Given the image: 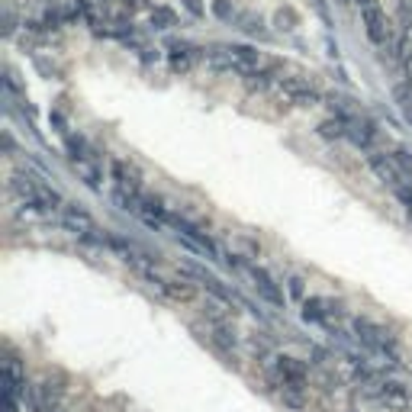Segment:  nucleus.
<instances>
[{"mask_svg": "<svg viewBox=\"0 0 412 412\" xmlns=\"http://www.w3.org/2000/svg\"><path fill=\"white\" fill-rule=\"evenodd\" d=\"M351 326H355V338L364 348H371V351H380V355H386V351L393 355L396 338H393V332H390V328L377 326L374 319H364V316H357Z\"/></svg>", "mask_w": 412, "mask_h": 412, "instance_id": "1", "label": "nucleus"}, {"mask_svg": "<svg viewBox=\"0 0 412 412\" xmlns=\"http://www.w3.org/2000/svg\"><path fill=\"white\" fill-rule=\"evenodd\" d=\"M306 367H303V361H297V357L290 355H281L274 357V384L283 386V390H293V393H303L306 390Z\"/></svg>", "mask_w": 412, "mask_h": 412, "instance_id": "2", "label": "nucleus"}, {"mask_svg": "<svg viewBox=\"0 0 412 412\" xmlns=\"http://www.w3.org/2000/svg\"><path fill=\"white\" fill-rule=\"evenodd\" d=\"M277 97H281L283 103L303 106V110H309V106H316V103L322 100V94H319L309 81H303V77H281V81H277Z\"/></svg>", "mask_w": 412, "mask_h": 412, "instance_id": "3", "label": "nucleus"}, {"mask_svg": "<svg viewBox=\"0 0 412 412\" xmlns=\"http://www.w3.org/2000/svg\"><path fill=\"white\" fill-rule=\"evenodd\" d=\"M361 19H364V32H367V39L374 42V46H380V48H386L390 42H393V26H390V19H386V13L377 3H371V7H364L361 10Z\"/></svg>", "mask_w": 412, "mask_h": 412, "instance_id": "4", "label": "nucleus"}, {"mask_svg": "<svg viewBox=\"0 0 412 412\" xmlns=\"http://www.w3.org/2000/svg\"><path fill=\"white\" fill-rule=\"evenodd\" d=\"M110 178H113V184H116V190L142 200L145 190H142V171L135 168V165H129V161H122V158H113L110 161Z\"/></svg>", "mask_w": 412, "mask_h": 412, "instance_id": "5", "label": "nucleus"}, {"mask_svg": "<svg viewBox=\"0 0 412 412\" xmlns=\"http://www.w3.org/2000/svg\"><path fill=\"white\" fill-rule=\"evenodd\" d=\"M42 187H46V184H42L36 174H29V171H17V174H10V194H13V197H19V203L26 206V209H32V206H36Z\"/></svg>", "mask_w": 412, "mask_h": 412, "instance_id": "6", "label": "nucleus"}, {"mask_svg": "<svg viewBox=\"0 0 412 412\" xmlns=\"http://www.w3.org/2000/svg\"><path fill=\"white\" fill-rule=\"evenodd\" d=\"M367 165H371V171L377 174V180H384V184H390V187H400V184H406V180H403L406 171L393 161V155L371 151V155H367Z\"/></svg>", "mask_w": 412, "mask_h": 412, "instance_id": "7", "label": "nucleus"}, {"mask_svg": "<svg viewBox=\"0 0 412 412\" xmlns=\"http://www.w3.org/2000/svg\"><path fill=\"white\" fill-rule=\"evenodd\" d=\"M377 400L386 406L390 412H403L412 406V393H409V386L403 384H396V380H380V386H377Z\"/></svg>", "mask_w": 412, "mask_h": 412, "instance_id": "8", "label": "nucleus"}, {"mask_svg": "<svg viewBox=\"0 0 412 412\" xmlns=\"http://www.w3.org/2000/svg\"><path fill=\"white\" fill-rule=\"evenodd\" d=\"M184 274H187L190 281L203 283L206 290L213 293V297H216V300H219V303H235V293L229 290V287H225V283L219 281V277H213V274H209V271H203V268H197V264H184Z\"/></svg>", "mask_w": 412, "mask_h": 412, "instance_id": "9", "label": "nucleus"}, {"mask_svg": "<svg viewBox=\"0 0 412 412\" xmlns=\"http://www.w3.org/2000/svg\"><path fill=\"white\" fill-rule=\"evenodd\" d=\"M62 225H65L68 232L81 235V238H94V232H97V223L81 206H65V209H62Z\"/></svg>", "mask_w": 412, "mask_h": 412, "instance_id": "10", "label": "nucleus"}, {"mask_svg": "<svg viewBox=\"0 0 412 412\" xmlns=\"http://www.w3.org/2000/svg\"><path fill=\"white\" fill-rule=\"evenodd\" d=\"M200 58H203V65L209 68L213 75H238L232 55H229V46H209L200 52Z\"/></svg>", "mask_w": 412, "mask_h": 412, "instance_id": "11", "label": "nucleus"}, {"mask_svg": "<svg viewBox=\"0 0 412 412\" xmlns=\"http://www.w3.org/2000/svg\"><path fill=\"white\" fill-rule=\"evenodd\" d=\"M252 281H254V290H258L261 300H268L271 306H277V309L283 306V290L277 287V281H274L264 268H252Z\"/></svg>", "mask_w": 412, "mask_h": 412, "instance_id": "12", "label": "nucleus"}, {"mask_svg": "<svg viewBox=\"0 0 412 412\" xmlns=\"http://www.w3.org/2000/svg\"><path fill=\"white\" fill-rule=\"evenodd\" d=\"M171 71H174V75H187L190 68H194V62H197L200 58V52H203V48H197V46H190V42H171Z\"/></svg>", "mask_w": 412, "mask_h": 412, "instance_id": "13", "label": "nucleus"}, {"mask_svg": "<svg viewBox=\"0 0 412 412\" xmlns=\"http://www.w3.org/2000/svg\"><path fill=\"white\" fill-rule=\"evenodd\" d=\"M139 216L145 219V225H151V229H161V223H165L171 213H168V206H165V200H161L158 194H142Z\"/></svg>", "mask_w": 412, "mask_h": 412, "instance_id": "14", "label": "nucleus"}, {"mask_svg": "<svg viewBox=\"0 0 412 412\" xmlns=\"http://www.w3.org/2000/svg\"><path fill=\"white\" fill-rule=\"evenodd\" d=\"M374 122H367V120H357V116H348V135L345 139H351V145L361 151H371V145H374Z\"/></svg>", "mask_w": 412, "mask_h": 412, "instance_id": "15", "label": "nucleus"}, {"mask_svg": "<svg viewBox=\"0 0 412 412\" xmlns=\"http://www.w3.org/2000/svg\"><path fill=\"white\" fill-rule=\"evenodd\" d=\"M332 312H341V303L322 300V297H309V300H303V319H306V322L326 326V319L332 316Z\"/></svg>", "mask_w": 412, "mask_h": 412, "instance_id": "16", "label": "nucleus"}, {"mask_svg": "<svg viewBox=\"0 0 412 412\" xmlns=\"http://www.w3.org/2000/svg\"><path fill=\"white\" fill-rule=\"evenodd\" d=\"M158 290L165 293L171 303H194L197 300V287L187 283V281H168V277H165V283H161Z\"/></svg>", "mask_w": 412, "mask_h": 412, "instance_id": "17", "label": "nucleus"}, {"mask_svg": "<svg viewBox=\"0 0 412 412\" xmlns=\"http://www.w3.org/2000/svg\"><path fill=\"white\" fill-rule=\"evenodd\" d=\"M209 338H213V345L225 355H235V332L229 322H209Z\"/></svg>", "mask_w": 412, "mask_h": 412, "instance_id": "18", "label": "nucleus"}, {"mask_svg": "<svg viewBox=\"0 0 412 412\" xmlns=\"http://www.w3.org/2000/svg\"><path fill=\"white\" fill-rule=\"evenodd\" d=\"M316 132L322 135V139H328V142L345 139V135H348V116H328V120H322L316 126Z\"/></svg>", "mask_w": 412, "mask_h": 412, "instance_id": "19", "label": "nucleus"}, {"mask_svg": "<svg viewBox=\"0 0 412 412\" xmlns=\"http://www.w3.org/2000/svg\"><path fill=\"white\" fill-rule=\"evenodd\" d=\"M393 100H396V110L403 113V120L412 126V81H403V84L393 87Z\"/></svg>", "mask_w": 412, "mask_h": 412, "instance_id": "20", "label": "nucleus"}, {"mask_svg": "<svg viewBox=\"0 0 412 412\" xmlns=\"http://www.w3.org/2000/svg\"><path fill=\"white\" fill-rule=\"evenodd\" d=\"M149 26L151 29H171L178 26V13L171 7H151L149 10Z\"/></svg>", "mask_w": 412, "mask_h": 412, "instance_id": "21", "label": "nucleus"}, {"mask_svg": "<svg viewBox=\"0 0 412 412\" xmlns=\"http://www.w3.org/2000/svg\"><path fill=\"white\" fill-rule=\"evenodd\" d=\"M238 29H242V32H248V36H254V39H264V36H268V29H264V19L254 17V13H242V17H238Z\"/></svg>", "mask_w": 412, "mask_h": 412, "instance_id": "22", "label": "nucleus"}, {"mask_svg": "<svg viewBox=\"0 0 412 412\" xmlns=\"http://www.w3.org/2000/svg\"><path fill=\"white\" fill-rule=\"evenodd\" d=\"M274 26L281 29V32H293V29L300 26V17H297L290 7H283V10H277V13H274Z\"/></svg>", "mask_w": 412, "mask_h": 412, "instance_id": "23", "label": "nucleus"}, {"mask_svg": "<svg viewBox=\"0 0 412 412\" xmlns=\"http://www.w3.org/2000/svg\"><path fill=\"white\" fill-rule=\"evenodd\" d=\"M396 23L400 32H412V0H396Z\"/></svg>", "mask_w": 412, "mask_h": 412, "instance_id": "24", "label": "nucleus"}, {"mask_svg": "<svg viewBox=\"0 0 412 412\" xmlns=\"http://www.w3.org/2000/svg\"><path fill=\"white\" fill-rule=\"evenodd\" d=\"M213 13H216V19H223V23H232V19H238L232 0H213Z\"/></svg>", "mask_w": 412, "mask_h": 412, "instance_id": "25", "label": "nucleus"}, {"mask_svg": "<svg viewBox=\"0 0 412 412\" xmlns=\"http://www.w3.org/2000/svg\"><path fill=\"white\" fill-rule=\"evenodd\" d=\"M75 171L77 174H81V178H84V184L87 187H100V174H97L94 168H91V165H87V158H81V161H75Z\"/></svg>", "mask_w": 412, "mask_h": 412, "instance_id": "26", "label": "nucleus"}, {"mask_svg": "<svg viewBox=\"0 0 412 412\" xmlns=\"http://www.w3.org/2000/svg\"><path fill=\"white\" fill-rule=\"evenodd\" d=\"M17 26H19V17H17V10L10 7L7 3V10H3V36H13V32H17Z\"/></svg>", "mask_w": 412, "mask_h": 412, "instance_id": "27", "label": "nucleus"}, {"mask_svg": "<svg viewBox=\"0 0 412 412\" xmlns=\"http://www.w3.org/2000/svg\"><path fill=\"white\" fill-rule=\"evenodd\" d=\"M393 194H396V200L406 206V213L412 216V187H409V184H400V187H393Z\"/></svg>", "mask_w": 412, "mask_h": 412, "instance_id": "28", "label": "nucleus"}, {"mask_svg": "<svg viewBox=\"0 0 412 412\" xmlns=\"http://www.w3.org/2000/svg\"><path fill=\"white\" fill-rule=\"evenodd\" d=\"M393 161L406 171V174H412V155H409L406 149H396V151H393Z\"/></svg>", "mask_w": 412, "mask_h": 412, "instance_id": "29", "label": "nucleus"}, {"mask_svg": "<svg viewBox=\"0 0 412 412\" xmlns=\"http://www.w3.org/2000/svg\"><path fill=\"white\" fill-rule=\"evenodd\" d=\"M287 290H290L293 300H303V277H290V281H287Z\"/></svg>", "mask_w": 412, "mask_h": 412, "instance_id": "30", "label": "nucleus"}, {"mask_svg": "<svg viewBox=\"0 0 412 412\" xmlns=\"http://www.w3.org/2000/svg\"><path fill=\"white\" fill-rule=\"evenodd\" d=\"M184 7H187V13H194V17H203V13H206L200 0H184Z\"/></svg>", "mask_w": 412, "mask_h": 412, "instance_id": "31", "label": "nucleus"}, {"mask_svg": "<svg viewBox=\"0 0 412 412\" xmlns=\"http://www.w3.org/2000/svg\"><path fill=\"white\" fill-rule=\"evenodd\" d=\"M312 7H316V13L322 19H328V10H326V0H312Z\"/></svg>", "mask_w": 412, "mask_h": 412, "instance_id": "32", "label": "nucleus"}, {"mask_svg": "<svg viewBox=\"0 0 412 412\" xmlns=\"http://www.w3.org/2000/svg\"><path fill=\"white\" fill-rule=\"evenodd\" d=\"M100 7H113V3H122V0H97Z\"/></svg>", "mask_w": 412, "mask_h": 412, "instance_id": "33", "label": "nucleus"}]
</instances>
